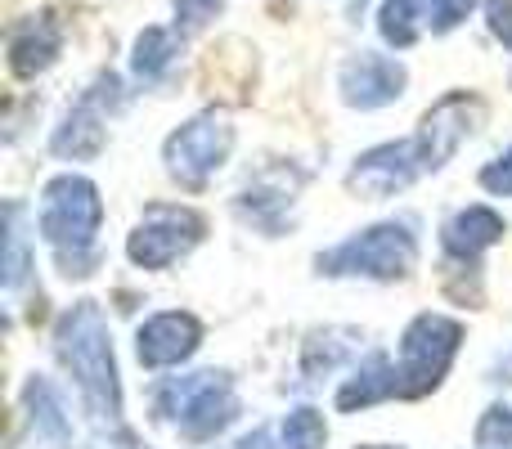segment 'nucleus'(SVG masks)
<instances>
[{
	"label": "nucleus",
	"instance_id": "nucleus-1",
	"mask_svg": "<svg viewBox=\"0 0 512 449\" xmlns=\"http://www.w3.org/2000/svg\"><path fill=\"white\" fill-rule=\"evenodd\" d=\"M54 355H59L63 373L77 382L90 423L104 436L131 445V432L122 423V378H117L113 360V333H108L99 301H77L72 310H63L54 324Z\"/></svg>",
	"mask_w": 512,
	"mask_h": 449
},
{
	"label": "nucleus",
	"instance_id": "nucleus-2",
	"mask_svg": "<svg viewBox=\"0 0 512 449\" xmlns=\"http://www.w3.org/2000/svg\"><path fill=\"white\" fill-rule=\"evenodd\" d=\"M41 238L54 247L63 274H90V256H95V234L104 225V203L99 189L86 176H54L41 194Z\"/></svg>",
	"mask_w": 512,
	"mask_h": 449
},
{
	"label": "nucleus",
	"instance_id": "nucleus-3",
	"mask_svg": "<svg viewBox=\"0 0 512 449\" xmlns=\"http://www.w3.org/2000/svg\"><path fill=\"white\" fill-rule=\"evenodd\" d=\"M153 414L176 427L185 441L203 445L216 441L239 418V391L225 369L185 373V378H167L153 391Z\"/></svg>",
	"mask_w": 512,
	"mask_h": 449
},
{
	"label": "nucleus",
	"instance_id": "nucleus-4",
	"mask_svg": "<svg viewBox=\"0 0 512 449\" xmlns=\"http://www.w3.org/2000/svg\"><path fill=\"white\" fill-rule=\"evenodd\" d=\"M319 274L324 279H373V283H391L405 279L418 265V238L409 221H382L369 225L360 234H351L346 243L319 252Z\"/></svg>",
	"mask_w": 512,
	"mask_h": 449
},
{
	"label": "nucleus",
	"instance_id": "nucleus-5",
	"mask_svg": "<svg viewBox=\"0 0 512 449\" xmlns=\"http://www.w3.org/2000/svg\"><path fill=\"white\" fill-rule=\"evenodd\" d=\"M459 346H463V324L459 319L432 315V310L418 315V319H409V328L400 333V360H396L400 396L405 400L432 396V391L445 382V373H450Z\"/></svg>",
	"mask_w": 512,
	"mask_h": 449
},
{
	"label": "nucleus",
	"instance_id": "nucleus-6",
	"mask_svg": "<svg viewBox=\"0 0 512 449\" xmlns=\"http://www.w3.org/2000/svg\"><path fill=\"white\" fill-rule=\"evenodd\" d=\"M234 153V126L225 113H198L189 117L180 131L167 135L162 144V162H167L171 180H180L185 189H203L216 171L230 162Z\"/></svg>",
	"mask_w": 512,
	"mask_h": 449
},
{
	"label": "nucleus",
	"instance_id": "nucleus-7",
	"mask_svg": "<svg viewBox=\"0 0 512 449\" xmlns=\"http://www.w3.org/2000/svg\"><path fill=\"white\" fill-rule=\"evenodd\" d=\"M207 225L198 212H189V207H149V212L140 216V225L131 229V238H126V256H131L140 270H167V265H176L180 256H189L198 243H203Z\"/></svg>",
	"mask_w": 512,
	"mask_h": 449
},
{
	"label": "nucleus",
	"instance_id": "nucleus-8",
	"mask_svg": "<svg viewBox=\"0 0 512 449\" xmlns=\"http://www.w3.org/2000/svg\"><path fill=\"white\" fill-rule=\"evenodd\" d=\"M122 104V81L113 72H99L90 81V90L68 108L63 126L50 135V153L54 158H68V162H86V158H99L108 144V113Z\"/></svg>",
	"mask_w": 512,
	"mask_h": 449
},
{
	"label": "nucleus",
	"instance_id": "nucleus-9",
	"mask_svg": "<svg viewBox=\"0 0 512 449\" xmlns=\"http://www.w3.org/2000/svg\"><path fill=\"white\" fill-rule=\"evenodd\" d=\"M481 122H486V104H481L477 95H468V90H454V95L436 99L414 131L423 171H441L445 162L481 131Z\"/></svg>",
	"mask_w": 512,
	"mask_h": 449
},
{
	"label": "nucleus",
	"instance_id": "nucleus-10",
	"mask_svg": "<svg viewBox=\"0 0 512 449\" xmlns=\"http://www.w3.org/2000/svg\"><path fill=\"white\" fill-rule=\"evenodd\" d=\"M423 171V158H418V144L414 140H391V144H378V149L360 153L355 167L346 171V189L369 203H382V198H396L414 185Z\"/></svg>",
	"mask_w": 512,
	"mask_h": 449
},
{
	"label": "nucleus",
	"instance_id": "nucleus-11",
	"mask_svg": "<svg viewBox=\"0 0 512 449\" xmlns=\"http://www.w3.org/2000/svg\"><path fill=\"white\" fill-rule=\"evenodd\" d=\"M409 72L400 59H387V54H360V59L342 63L337 72V90H342L346 108H360V113H373V108H387L405 95Z\"/></svg>",
	"mask_w": 512,
	"mask_h": 449
},
{
	"label": "nucleus",
	"instance_id": "nucleus-12",
	"mask_svg": "<svg viewBox=\"0 0 512 449\" xmlns=\"http://www.w3.org/2000/svg\"><path fill=\"white\" fill-rule=\"evenodd\" d=\"M203 346V324L189 310H162L135 333V355L144 369H176Z\"/></svg>",
	"mask_w": 512,
	"mask_h": 449
},
{
	"label": "nucleus",
	"instance_id": "nucleus-13",
	"mask_svg": "<svg viewBox=\"0 0 512 449\" xmlns=\"http://www.w3.org/2000/svg\"><path fill=\"white\" fill-rule=\"evenodd\" d=\"M297 189H301V176H292L288 167L261 171V176L234 198V212H239L252 229H261V234L274 238V234H283V225H288L292 203H297Z\"/></svg>",
	"mask_w": 512,
	"mask_h": 449
},
{
	"label": "nucleus",
	"instance_id": "nucleus-14",
	"mask_svg": "<svg viewBox=\"0 0 512 449\" xmlns=\"http://www.w3.org/2000/svg\"><path fill=\"white\" fill-rule=\"evenodd\" d=\"M59 50H63V27L54 23V14H32L9 32V68H14V77H23V81H32V77H41L45 68H54Z\"/></svg>",
	"mask_w": 512,
	"mask_h": 449
},
{
	"label": "nucleus",
	"instance_id": "nucleus-15",
	"mask_svg": "<svg viewBox=\"0 0 512 449\" xmlns=\"http://www.w3.org/2000/svg\"><path fill=\"white\" fill-rule=\"evenodd\" d=\"M391 396H400L396 364H391L387 351H369L351 369V378L337 387V409H342V414H360V409L382 405V400H391Z\"/></svg>",
	"mask_w": 512,
	"mask_h": 449
},
{
	"label": "nucleus",
	"instance_id": "nucleus-16",
	"mask_svg": "<svg viewBox=\"0 0 512 449\" xmlns=\"http://www.w3.org/2000/svg\"><path fill=\"white\" fill-rule=\"evenodd\" d=\"M508 234L504 216L490 212V207H463L450 221L441 225V247L454 256V261H477L486 247H495L499 238Z\"/></svg>",
	"mask_w": 512,
	"mask_h": 449
},
{
	"label": "nucleus",
	"instance_id": "nucleus-17",
	"mask_svg": "<svg viewBox=\"0 0 512 449\" xmlns=\"http://www.w3.org/2000/svg\"><path fill=\"white\" fill-rule=\"evenodd\" d=\"M364 333L360 328H315V333L301 342V378L306 382H324L333 378L342 364H351L360 355Z\"/></svg>",
	"mask_w": 512,
	"mask_h": 449
},
{
	"label": "nucleus",
	"instance_id": "nucleus-18",
	"mask_svg": "<svg viewBox=\"0 0 512 449\" xmlns=\"http://www.w3.org/2000/svg\"><path fill=\"white\" fill-rule=\"evenodd\" d=\"M378 32L387 45L405 50L423 32H436V0H387L378 14Z\"/></svg>",
	"mask_w": 512,
	"mask_h": 449
},
{
	"label": "nucleus",
	"instance_id": "nucleus-19",
	"mask_svg": "<svg viewBox=\"0 0 512 449\" xmlns=\"http://www.w3.org/2000/svg\"><path fill=\"white\" fill-rule=\"evenodd\" d=\"M180 54V41L176 32H167V27H144L140 36H135V50H131V72L140 81H158L162 72L176 63Z\"/></svg>",
	"mask_w": 512,
	"mask_h": 449
},
{
	"label": "nucleus",
	"instance_id": "nucleus-20",
	"mask_svg": "<svg viewBox=\"0 0 512 449\" xmlns=\"http://www.w3.org/2000/svg\"><path fill=\"white\" fill-rule=\"evenodd\" d=\"M23 405H27V418H32L36 436H50V441H63L68 436V409H63L59 391L50 387L45 378H32L23 387Z\"/></svg>",
	"mask_w": 512,
	"mask_h": 449
},
{
	"label": "nucleus",
	"instance_id": "nucleus-21",
	"mask_svg": "<svg viewBox=\"0 0 512 449\" xmlns=\"http://www.w3.org/2000/svg\"><path fill=\"white\" fill-rule=\"evenodd\" d=\"M279 445L283 449H324L328 445L324 414H319V409H310V405L292 409V414L283 418V427H279Z\"/></svg>",
	"mask_w": 512,
	"mask_h": 449
},
{
	"label": "nucleus",
	"instance_id": "nucleus-22",
	"mask_svg": "<svg viewBox=\"0 0 512 449\" xmlns=\"http://www.w3.org/2000/svg\"><path fill=\"white\" fill-rule=\"evenodd\" d=\"M23 212L14 203L5 207V288L18 292L27 283V270H32V256H27V238H23Z\"/></svg>",
	"mask_w": 512,
	"mask_h": 449
},
{
	"label": "nucleus",
	"instance_id": "nucleus-23",
	"mask_svg": "<svg viewBox=\"0 0 512 449\" xmlns=\"http://www.w3.org/2000/svg\"><path fill=\"white\" fill-rule=\"evenodd\" d=\"M477 449H512V409L490 405L477 423Z\"/></svg>",
	"mask_w": 512,
	"mask_h": 449
},
{
	"label": "nucleus",
	"instance_id": "nucleus-24",
	"mask_svg": "<svg viewBox=\"0 0 512 449\" xmlns=\"http://www.w3.org/2000/svg\"><path fill=\"white\" fill-rule=\"evenodd\" d=\"M171 5H176V27L198 32V27H207L216 14H221L225 0H171Z\"/></svg>",
	"mask_w": 512,
	"mask_h": 449
},
{
	"label": "nucleus",
	"instance_id": "nucleus-25",
	"mask_svg": "<svg viewBox=\"0 0 512 449\" xmlns=\"http://www.w3.org/2000/svg\"><path fill=\"white\" fill-rule=\"evenodd\" d=\"M481 189H490V194H499V198L512 194V149L499 153V158L481 171Z\"/></svg>",
	"mask_w": 512,
	"mask_h": 449
},
{
	"label": "nucleus",
	"instance_id": "nucleus-26",
	"mask_svg": "<svg viewBox=\"0 0 512 449\" xmlns=\"http://www.w3.org/2000/svg\"><path fill=\"white\" fill-rule=\"evenodd\" d=\"M477 9V0H436V32H450Z\"/></svg>",
	"mask_w": 512,
	"mask_h": 449
},
{
	"label": "nucleus",
	"instance_id": "nucleus-27",
	"mask_svg": "<svg viewBox=\"0 0 512 449\" xmlns=\"http://www.w3.org/2000/svg\"><path fill=\"white\" fill-rule=\"evenodd\" d=\"M490 32L512 45V0H490Z\"/></svg>",
	"mask_w": 512,
	"mask_h": 449
},
{
	"label": "nucleus",
	"instance_id": "nucleus-28",
	"mask_svg": "<svg viewBox=\"0 0 512 449\" xmlns=\"http://www.w3.org/2000/svg\"><path fill=\"white\" fill-rule=\"evenodd\" d=\"M239 449H274V441H270V432H252L239 441Z\"/></svg>",
	"mask_w": 512,
	"mask_h": 449
},
{
	"label": "nucleus",
	"instance_id": "nucleus-29",
	"mask_svg": "<svg viewBox=\"0 0 512 449\" xmlns=\"http://www.w3.org/2000/svg\"><path fill=\"white\" fill-rule=\"evenodd\" d=\"M495 382H512V355H508V360H499V364H495Z\"/></svg>",
	"mask_w": 512,
	"mask_h": 449
},
{
	"label": "nucleus",
	"instance_id": "nucleus-30",
	"mask_svg": "<svg viewBox=\"0 0 512 449\" xmlns=\"http://www.w3.org/2000/svg\"><path fill=\"white\" fill-rule=\"evenodd\" d=\"M364 449H391V445H364Z\"/></svg>",
	"mask_w": 512,
	"mask_h": 449
}]
</instances>
